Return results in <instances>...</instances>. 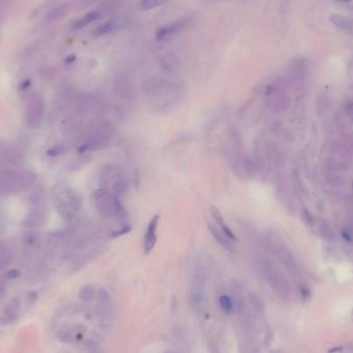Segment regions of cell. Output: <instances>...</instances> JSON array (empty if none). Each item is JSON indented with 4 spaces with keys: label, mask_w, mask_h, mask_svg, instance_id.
I'll list each match as a JSON object with an SVG mask.
<instances>
[{
    "label": "cell",
    "mask_w": 353,
    "mask_h": 353,
    "mask_svg": "<svg viewBox=\"0 0 353 353\" xmlns=\"http://www.w3.org/2000/svg\"><path fill=\"white\" fill-rule=\"evenodd\" d=\"M260 270L270 284L273 290L281 298H287L289 296V285L283 274L269 261H262L260 263Z\"/></svg>",
    "instance_id": "obj_1"
},
{
    "label": "cell",
    "mask_w": 353,
    "mask_h": 353,
    "mask_svg": "<svg viewBox=\"0 0 353 353\" xmlns=\"http://www.w3.org/2000/svg\"><path fill=\"white\" fill-rule=\"evenodd\" d=\"M190 299L192 305L196 309L203 308L208 299L206 276L202 269H196L193 273L191 286H190Z\"/></svg>",
    "instance_id": "obj_2"
},
{
    "label": "cell",
    "mask_w": 353,
    "mask_h": 353,
    "mask_svg": "<svg viewBox=\"0 0 353 353\" xmlns=\"http://www.w3.org/2000/svg\"><path fill=\"white\" fill-rule=\"evenodd\" d=\"M22 309V300L20 297L11 299L0 314V326H10L17 322Z\"/></svg>",
    "instance_id": "obj_3"
},
{
    "label": "cell",
    "mask_w": 353,
    "mask_h": 353,
    "mask_svg": "<svg viewBox=\"0 0 353 353\" xmlns=\"http://www.w3.org/2000/svg\"><path fill=\"white\" fill-rule=\"evenodd\" d=\"M43 115V104L40 96L36 93L32 94L27 106V121L31 126H37Z\"/></svg>",
    "instance_id": "obj_4"
},
{
    "label": "cell",
    "mask_w": 353,
    "mask_h": 353,
    "mask_svg": "<svg viewBox=\"0 0 353 353\" xmlns=\"http://www.w3.org/2000/svg\"><path fill=\"white\" fill-rule=\"evenodd\" d=\"M159 220L160 216L155 215L153 216L148 224L144 238V251L146 254L151 253L157 243V228L159 224Z\"/></svg>",
    "instance_id": "obj_5"
},
{
    "label": "cell",
    "mask_w": 353,
    "mask_h": 353,
    "mask_svg": "<svg viewBox=\"0 0 353 353\" xmlns=\"http://www.w3.org/2000/svg\"><path fill=\"white\" fill-rule=\"evenodd\" d=\"M209 231L213 239L218 243V244L221 246L223 250H225L228 253H234L236 252V243L234 241L230 240L221 229L218 227L217 224L214 223H209L208 224Z\"/></svg>",
    "instance_id": "obj_6"
},
{
    "label": "cell",
    "mask_w": 353,
    "mask_h": 353,
    "mask_svg": "<svg viewBox=\"0 0 353 353\" xmlns=\"http://www.w3.org/2000/svg\"><path fill=\"white\" fill-rule=\"evenodd\" d=\"M187 23H188L187 19H182L180 21L174 22V23H172L168 26H164V27L158 29L156 32V39L158 41H163V40H166V39L173 37L174 35L178 34L180 31H182L186 27Z\"/></svg>",
    "instance_id": "obj_7"
},
{
    "label": "cell",
    "mask_w": 353,
    "mask_h": 353,
    "mask_svg": "<svg viewBox=\"0 0 353 353\" xmlns=\"http://www.w3.org/2000/svg\"><path fill=\"white\" fill-rule=\"evenodd\" d=\"M96 299H97V308H98L97 314L100 318L104 319L108 316L109 312H111V308H112L111 296H109L108 291L105 288L100 287L97 289Z\"/></svg>",
    "instance_id": "obj_8"
},
{
    "label": "cell",
    "mask_w": 353,
    "mask_h": 353,
    "mask_svg": "<svg viewBox=\"0 0 353 353\" xmlns=\"http://www.w3.org/2000/svg\"><path fill=\"white\" fill-rule=\"evenodd\" d=\"M71 9L72 6L70 3H66L54 8L46 15V23L54 24L56 22L62 20L64 17L68 16V14L71 12Z\"/></svg>",
    "instance_id": "obj_9"
},
{
    "label": "cell",
    "mask_w": 353,
    "mask_h": 353,
    "mask_svg": "<svg viewBox=\"0 0 353 353\" xmlns=\"http://www.w3.org/2000/svg\"><path fill=\"white\" fill-rule=\"evenodd\" d=\"M159 64L161 66V69L169 75L175 74L180 69V63H179L178 59H177L175 56L171 55L170 53H166V54L162 55L159 58Z\"/></svg>",
    "instance_id": "obj_10"
},
{
    "label": "cell",
    "mask_w": 353,
    "mask_h": 353,
    "mask_svg": "<svg viewBox=\"0 0 353 353\" xmlns=\"http://www.w3.org/2000/svg\"><path fill=\"white\" fill-rule=\"evenodd\" d=\"M210 209H211V214H212L213 218L215 219V222H216V224L218 225V227H219L220 229H221L230 240H232V241H234V242H238L237 237L233 234V232H232V230L229 228V226L225 223L224 218H223L222 214L220 213V211H219L215 206H211Z\"/></svg>",
    "instance_id": "obj_11"
},
{
    "label": "cell",
    "mask_w": 353,
    "mask_h": 353,
    "mask_svg": "<svg viewBox=\"0 0 353 353\" xmlns=\"http://www.w3.org/2000/svg\"><path fill=\"white\" fill-rule=\"evenodd\" d=\"M56 338L62 344L74 345L77 341V333L74 327L62 326L57 330Z\"/></svg>",
    "instance_id": "obj_12"
},
{
    "label": "cell",
    "mask_w": 353,
    "mask_h": 353,
    "mask_svg": "<svg viewBox=\"0 0 353 353\" xmlns=\"http://www.w3.org/2000/svg\"><path fill=\"white\" fill-rule=\"evenodd\" d=\"M247 302L252 309V311L256 315H263L264 311H266V305H264L263 300L259 295H257L254 291H251L248 293L247 297Z\"/></svg>",
    "instance_id": "obj_13"
},
{
    "label": "cell",
    "mask_w": 353,
    "mask_h": 353,
    "mask_svg": "<svg viewBox=\"0 0 353 353\" xmlns=\"http://www.w3.org/2000/svg\"><path fill=\"white\" fill-rule=\"evenodd\" d=\"M329 21L336 27L353 34V20L341 15H332L329 18Z\"/></svg>",
    "instance_id": "obj_14"
},
{
    "label": "cell",
    "mask_w": 353,
    "mask_h": 353,
    "mask_svg": "<svg viewBox=\"0 0 353 353\" xmlns=\"http://www.w3.org/2000/svg\"><path fill=\"white\" fill-rule=\"evenodd\" d=\"M116 88L118 89V93H120V95L125 98H131L135 95L134 86H132L131 82H129L128 79H126L125 77L117 80Z\"/></svg>",
    "instance_id": "obj_15"
},
{
    "label": "cell",
    "mask_w": 353,
    "mask_h": 353,
    "mask_svg": "<svg viewBox=\"0 0 353 353\" xmlns=\"http://www.w3.org/2000/svg\"><path fill=\"white\" fill-rule=\"evenodd\" d=\"M100 17V13L99 12H91V13H88L86 14L85 16H83L81 19L77 20L75 23L73 24V28L75 30H78V29H82L84 28L85 26L87 25H89L90 23H92V22L96 21L98 18Z\"/></svg>",
    "instance_id": "obj_16"
},
{
    "label": "cell",
    "mask_w": 353,
    "mask_h": 353,
    "mask_svg": "<svg viewBox=\"0 0 353 353\" xmlns=\"http://www.w3.org/2000/svg\"><path fill=\"white\" fill-rule=\"evenodd\" d=\"M96 295H97V290L91 284H86V285L82 286L79 290V298L81 301H83L85 303H89V302L94 301L96 299Z\"/></svg>",
    "instance_id": "obj_17"
},
{
    "label": "cell",
    "mask_w": 353,
    "mask_h": 353,
    "mask_svg": "<svg viewBox=\"0 0 353 353\" xmlns=\"http://www.w3.org/2000/svg\"><path fill=\"white\" fill-rule=\"evenodd\" d=\"M219 305L221 310L225 314H232L233 311H236V306H234V301L232 298H230L227 295H221L219 297Z\"/></svg>",
    "instance_id": "obj_18"
},
{
    "label": "cell",
    "mask_w": 353,
    "mask_h": 353,
    "mask_svg": "<svg viewBox=\"0 0 353 353\" xmlns=\"http://www.w3.org/2000/svg\"><path fill=\"white\" fill-rule=\"evenodd\" d=\"M116 28V24H115V22L113 21H109V22H106V23L98 26L97 28H95L93 30V33L92 35L94 37H99V36H103V35H106L108 33H111L115 30Z\"/></svg>",
    "instance_id": "obj_19"
},
{
    "label": "cell",
    "mask_w": 353,
    "mask_h": 353,
    "mask_svg": "<svg viewBox=\"0 0 353 353\" xmlns=\"http://www.w3.org/2000/svg\"><path fill=\"white\" fill-rule=\"evenodd\" d=\"M167 0H142L139 5L141 11H149L164 5Z\"/></svg>",
    "instance_id": "obj_20"
},
{
    "label": "cell",
    "mask_w": 353,
    "mask_h": 353,
    "mask_svg": "<svg viewBox=\"0 0 353 353\" xmlns=\"http://www.w3.org/2000/svg\"><path fill=\"white\" fill-rule=\"evenodd\" d=\"M11 256L9 251L5 247H0V271H3L7 266H9Z\"/></svg>",
    "instance_id": "obj_21"
},
{
    "label": "cell",
    "mask_w": 353,
    "mask_h": 353,
    "mask_svg": "<svg viewBox=\"0 0 353 353\" xmlns=\"http://www.w3.org/2000/svg\"><path fill=\"white\" fill-rule=\"evenodd\" d=\"M87 353H102L99 344L95 340H87L85 342Z\"/></svg>",
    "instance_id": "obj_22"
},
{
    "label": "cell",
    "mask_w": 353,
    "mask_h": 353,
    "mask_svg": "<svg viewBox=\"0 0 353 353\" xmlns=\"http://www.w3.org/2000/svg\"><path fill=\"white\" fill-rule=\"evenodd\" d=\"M10 6V0H0V24L5 20L8 9Z\"/></svg>",
    "instance_id": "obj_23"
},
{
    "label": "cell",
    "mask_w": 353,
    "mask_h": 353,
    "mask_svg": "<svg viewBox=\"0 0 353 353\" xmlns=\"http://www.w3.org/2000/svg\"><path fill=\"white\" fill-rule=\"evenodd\" d=\"M37 300V295H36V292H34V291H31V292H29L28 295H27V297H26V303H27V306H31V305H33L34 303H35V301Z\"/></svg>",
    "instance_id": "obj_24"
},
{
    "label": "cell",
    "mask_w": 353,
    "mask_h": 353,
    "mask_svg": "<svg viewBox=\"0 0 353 353\" xmlns=\"http://www.w3.org/2000/svg\"><path fill=\"white\" fill-rule=\"evenodd\" d=\"M21 276V272L19 270H10L7 273V278L8 279H17Z\"/></svg>",
    "instance_id": "obj_25"
},
{
    "label": "cell",
    "mask_w": 353,
    "mask_h": 353,
    "mask_svg": "<svg viewBox=\"0 0 353 353\" xmlns=\"http://www.w3.org/2000/svg\"><path fill=\"white\" fill-rule=\"evenodd\" d=\"M7 288L8 287H7L6 282L3 281V280H0V299L5 297V295L7 292Z\"/></svg>",
    "instance_id": "obj_26"
},
{
    "label": "cell",
    "mask_w": 353,
    "mask_h": 353,
    "mask_svg": "<svg viewBox=\"0 0 353 353\" xmlns=\"http://www.w3.org/2000/svg\"><path fill=\"white\" fill-rule=\"evenodd\" d=\"M343 237L349 243H351L353 241V233L350 230H348V229H344L343 230Z\"/></svg>",
    "instance_id": "obj_27"
},
{
    "label": "cell",
    "mask_w": 353,
    "mask_h": 353,
    "mask_svg": "<svg viewBox=\"0 0 353 353\" xmlns=\"http://www.w3.org/2000/svg\"><path fill=\"white\" fill-rule=\"evenodd\" d=\"M341 2H350V0H341Z\"/></svg>",
    "instance_id": "obj_28"
}]
</instances>
